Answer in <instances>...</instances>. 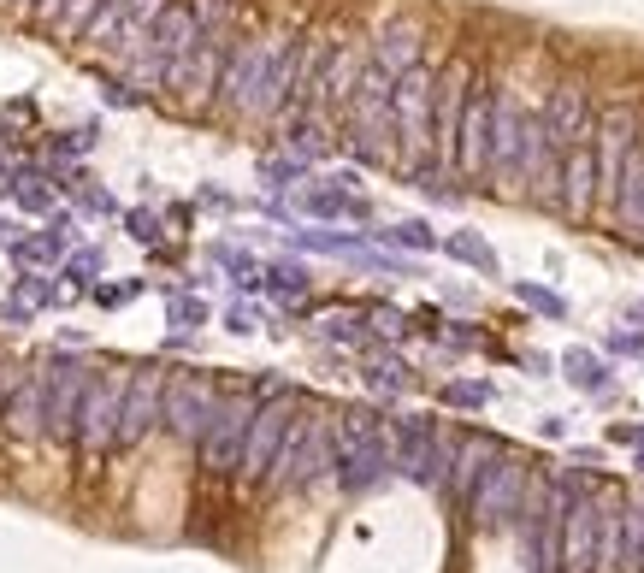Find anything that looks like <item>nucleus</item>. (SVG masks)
Instances as JSON below:
<instances>
[{
    "mask_svg": "<svg viewBox=\"0 0 644 573\" xmlns=\"http://www.w3.org/2000/svg\"><path fill=\"white\" fill-rule=\"evenodd\" d=\"M125 390H130V367H95L83 414H77V473H95L113 449H119V420H125Z\"/></svg>",
    "mask_w": 644,
    "mask_h": 573,
    "instance_id": "1",
    "label": "nucleus"
},
{
    "mask_svg": "<svg viewBox=\"0 0 644 573\" xmlns=\"http://www.w3.org/2000/svg\"><path fill=\"white\" fill-rule=\"evenodd\" d=\"M48 390H54V361L24 367L18 384H12V396H6V408H0V426L12 438H42V426H48Z\"/></svg>",
    "mask_w": 644,
    "mask_h": 573,
    "instance_id": "2",
    "label": "nucleus"
},
{
    "mask_svg": "<svg viewBox=\"0 0 644 573\" xmlns=\"http://www.w3.org/2000/svg\"><path fill=\"white\" fill-rule=\"evenodd\" d=\"M213 390L207 379H195V373H172L166 379V432L178 438V444H201L207 438V426H213Z\"/></svg>",
    "mask_w": 644,
    "mask_h": 573,
    "instance_id": "3",
    "label": "nucleus"
},
{
    "mask_svg": "<svg viewBox=\"0 0 644 573\" xmlns=\"http://www.w3.org/2000/svg\"><path fill=\"white\" fill-rule=\"evenodd\" d=\"M166 379L160 367H136L130 373V390H125V420H119V449H136L160 420H166Z\"/></svg>",
    "mask_w": 644,
    "mask_h": 573,
    "instance_id": "4",
    "label": "nucleus"
},
{
    "mask_svg": "<svg viewBox=\"0 0 644 573\" xmlns=\"http://www.w3.org/2000/svg\"><path fill=\"white\" fill-rule=\"evenodd\" d=\"M89 379H95V367H83V361H54V390H48V426H42V438H48V444H71V438H77V414H83Z\"/></svg>",
    "mask_w": 644,
    "mask_h": 573,
    "instance_id": "5",
    "label": "nucleus"
},
{
    "mask_svg": "<svg viewBox=\"0 0 644 573\" xmlns=\"http://www.w3.org/2000/svg\"><path fill=\"white\" fill-rule=\"evenodd\" d=\"M243 420H249V408H243V402H231V408H219V414H213V426H207V438H201V455H207V467H213V473L243 449V444H237V438H243Z\"/></svg>",
    "mask_w": 644,
    "mask_h": 573,
    "instance_id": "6",
    "label": "nucleus"
},
{
    "mask_svg": "<svg viewBox=\"0 0 644 573\" xmlns=\"http://www.w3.org/2000/svg\"><path fill=\"white\" fill-rule=\"evenodd\" d=\"M172 0H125V24H119V36H113V48L107 54H119V60H130L142 42H148V30L160 24V12H166Z\"/></svg>",
    "mask_w": 644,
    "mask_h": 573,
    "instance_id": "7",
    "label": "nucleus"
},
{
    "mask_svg": "<svg viewBox=\"0 0 644 573\" xmlns=\"http://www.w3.org/2000/svg\"><path fill=\"white\" fill-rule=\"evenodd\" d=\"M278 420H284V408H272V414H260L255 438H249V473H260V461L272 455V444H278Z\"/></svg>",
    "mask_w": 644,
    "mask_h": 573,
    "instance_id": "8",
    "label": "nucleus"
},
{
    "mask_svg": "<svg viewBox=\"0 0 644 573\" xmlns=\"http://www.w3.org/2000/svg\"><path fill=\"white\" fill-rule=\"evenodd\" d=\"M65 6H71V0H30V18H36V24H42V30H60Z\"/></svg>",
    "mask_w": 644,
    "mask_h": 573,
    "instance_id": "9",
    "label": "nucleus"
}]
</instances>
